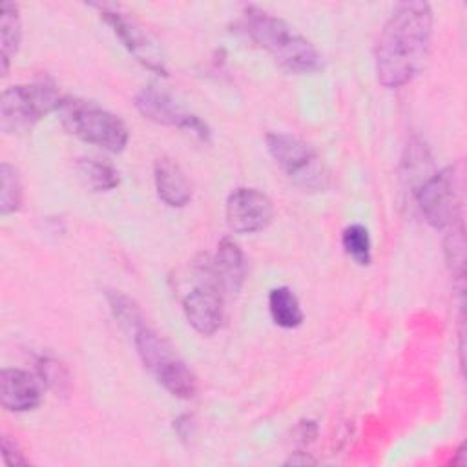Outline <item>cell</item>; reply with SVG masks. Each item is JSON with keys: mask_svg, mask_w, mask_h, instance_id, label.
Listing matches in <instances>:
<instances>
[{"mask_svg": "<svg viewBox=\"0 0 467 467\" xmlns=\"http://www.w3.org/2000/svg\"><path fill=\"white\" fill-rule=\"evenodd\" d=\"M432 9L410 0L394 7L376 44V75L389 89L409 84L425 66L432 40Z\"/></svg>", "mask_w": 467, "mask_h": 467, "instance_id": "cell-1", "label": "cell"}, {"mask_svg": "<svg viewBox=\"0 0 467 467\" xmlns=\"http://www.w3.org/2000/svg\"><path fill=\"white\" fill-rule=\"evenodd\" d=\"M237 31L290 73H310L321 67V55L314 44L288 22L261 7L246 5Z\"/></svg>", "mask_w": 467, "mask_h": 467, "instance_id": "cell-2", "label": "cell"}, {"mask_svg": "<svg viewBox=\"0 0 467 467\" xmlns=\"http://www.w3.org/2000/svg\"><path fill=\"white\" fill-rule=\"evenodd\" d=\"M128 332L133 337V345L144 368L157 379L159 385H162L171 396L182 400L195 396L197 378L170 345V341L148 327L144 319L135 323Z\"/></svg>", "mask_w": 467, "mask_h": 467, "instance_id": "cell-3", "label": "cell"}, {"mask_svg": "<svg viewBox=\"0 0 467 467\" xmlns=\"http://www.w3.org/2000/svg\"><path fill=\"white\" fill-rule=\"evenodd\" d=\"M58 115L64 128L88 144L111 153L122 151L128 144L130 133L126 124L95 102L64 97Z\"/></svg>", "mask_w": 467, "mask_h": 467, "instance_id": "cell-4", "label": "cell"}, {"mask_svg": "<svg viewBox=\"0 0 467 467\" xmlns=\"http://www.w3.org/2000/svg\"><path fill=\"white\" fill-rule=\"evenodd\" d=\"M64 97L49 82L16 84L2 93L0 130L4 133L29 131L40 119L58 111Z\"/></svg>", "mask_w": 467, "mask_h": 467, "instance_id": "cell-5", "label": "cell"}, {"mask_svg": "<svg viewBox=\"0 0 467 467\" xmlns=\"http://www.w3.org/2000/svg\"><path fill=\"white\" fill-rule=\"evenodd\" d=\"M266 150L275 164L305 188H323V164L317 151L303 139L274 131L266 135Z\"/></svg>", "mask_w": 467, "mask_h": 467, "instance_id": "cell-6", "label": "cell"}, {"mask_svg": "<svg viewBox=\"0 0 467 467\" xmlns=\"http://www.w3.org/2000/svg\"><path fill=\"white\" fill-rule=\"evenodd\" d=\"M416 201L431 226H454L460 217V184L454 168H443L423 181L416 192Z\"/></svg>", "mask_w": 467, "mask_h": 467, "instance_id": "cell-7", "label": "cell"}, {"mask_svg": "<svg viewBox=\"0 0 467 467\" xmlns=\"http://www.w3.org/2000/svg\"><path fill=\"white\" fill-rule=\"evenodd\" d=\"M89 5L99 11L100 18L113 29L122 46L130 51V55L135 57L137 62L162 77L168 75L164 58L151 42V38L142 31V27L133 18L128 16V13L122 11L120 5L111 2H93Z\"/></svg>", "mask_w": 467, "mask_h": 467, "instance_id": "cell-8", "label": "cell"}, {"mask_svg": "<svg viewBox=\"0 0 467 467\" xmlns=\"http://www.w3.org/2000/svg\"><path fill=\"white\" fill-rule=\"evenodd\" d=\"M201 274V283L195 285L186 296L182 297V310L188 323L202 336H212L219 330L224 316V292L210 274L206 261L197 265Z\"/></svg>", "mask_w": 467, "mask_h": 467, "instance_id": "cell-9", "label": "cell"}, {"mask_svg": "<svg viewBox=\"0 0 467 467\" xmlns=\"http://www.w3.org/2000/svg\"><path fill=\"white\" fill-rule=\"evenodd\" d=\"M135 106L144 119L157 124L192 131L202 140H208L210 137V128L195 113L184 109L170 93L157 86L140 88L135 95Z\"/></svg>", "mask_w": 467, "mask_h": 467, "instance_id": "cell-10", "label": "cell"}, {"mask_svg": "<svg viewBox=\"0 0 467 467\" xmlns=\"http://www.w3.org/2000/svg\"><path fill=\"white\" fill-rule=\"evenodd\" d=\"M226 224L235 234H254L265 230L274 219V204L257 188L239 186L226 199Z\"/></svg>", "mask_w": 467, "mask_h": 467, "instance_id": "cell-11", "label": "cell"}, {"mask_svg": "<svg viewBox=\"0 0 467 467\" xmlns=\"http://www.w3.org/2000/svg\"><path fill=\"white\" fill-rule=\"evenodd\" d=\"M2 405L13 412L33 410L42 401L40 383L22 368H4L0 374Z\"/></svg>", "mask_w": 467, "mask_h": 467, "instance_id": "cell-12", "label": "cell"}, {"mask_svg": "<svg viewBox=\"0 0 467 467\" xmlns=\"http://www.w3.org/2000/svg\"><path fill=\"white\" fill-rule=\"evenodd\" d=\"M206 266L224 294H237L244 281V257L237 243L230 237L221 239L213 257H206Z\"/></svg>", "mask_w": 467, "mask_h": 467, "instance_id": "cell-13", "label": "cell"}, {"mask_svg": "<svg viewBox=\"0 0 467 467\" xmlns=\"http://www.w3.org/2000/svg\"><path fill=\"white\" fill-rule=\"evenodd\" d=\"M153 181H155L157 195L168 206L181 208L190 202L192 182L175 161H171L168 157L157 159L155 168H153Z\"/></svg>", "mask_w": 467, "mask_h": 467, "instance_id": "cell-14", "label": "cell"}, {"mask_svg": "<svg viewBox=\"0 0 467 467\" xmlns=\"http://www.w3.org/2000/svg\"><path fill=\"white\" fill-rule=\"evenodd\" d=\"M22 40V22L18 5L13 2H4L0 9V60H2V75H7L9 62L16 55Z\"/></svg>", "mask_w": 467, "mask_h": 467, "instance_id": "cell-15", "label": "cell"}, {"mask_svg": "<svg viewBox=\"0 0 467 467\" xmlns=\"http://www.w3.org/2000/svg\"><path fill=\"white\" fill-rule=\"evenodd\" d=\"M268 310L274 323L281 328H296L303 323V310L299 299L288 286H277L270 290Z\"/></svg>", "mask_w": 467, "mask_h": 467, "instance_id": "cell-16", "label": "cell"}, {"mask_svg": "<svg viewBox=\"0 0 467 467\" xmlns=\"http://www.w3.org/2000/svg\"><path fill=\"white\" fill-rule=\"evenodd\" d=\"M77 171L82 182L93 192H109L120 182L117 168L97 159H80L77 162Z\"/></svg>", "mask_w": 467, "mask_h": 467, "instance_id": "cell-17", "label": "cell"}, {"mask_svg": "<svg viewBox=\"0 0 467 467\" xmlns=\"http://www.w3.org/2000/svg\"><path fill=\"white\" fill-rule=\"evenodd\" d=\"M0 181H2V190H0V213L9 215L16 212L22 206L24 201V186L20 181V175L15 166L9 162H2L0 166Z\"/></svg>", "mask_w": 467, "mask_h": 467, "instance_id": "cell-18", "label": "cell"}, {"mask_svg": "<svg viewBox=\"0 0 467 467\" xmlns=\"http://www.w3.org/2000/svg\"><path fill=\"white\" fill-rule=\"evenodd\" d=\"M341 244L345 252L361 266L370 265L372 261V243L367 226L354 223L343 230Z\"/></svg>", "mask_w": 467, "mask_h": 467, "instance_id": "cell-19", "label": "cell"}, {"mask_svg": "<svg viewBox=\"0 0 467 467\" xmlns=\"http://www.w3.org/2000/svg\"><path fill=\"white\" fill-rule=\"evenodd\" d=\"M108 301H109V308H111L115 319L126 330H130L135 323L144 319L139 305L122 292H108Z\"/></svg>", "mask_w": 467, "mask_h": 467, "instance_id": "cell-20", "label": "cell"}, {"mask_svg": "<svg viewBox=\"0 0 467 467\" xmlns=\"http://www.w3.org/2000/svg\"><path fill=\"white\" fill-rule=\"evenodd\" d=\"M445 254H447V261H449L452 272L458 275V279H462L463 277V254H465L462 224H458V228L452 226L451 234L447 235Z\"/></svg>", "mask_w": 467, "mask_h": 467, "instance_id": "cell-21", "label": "cell"}, {"mask_svg": "<svg viewBox=\"0 0 467 467\" xmlns=\"http://www.w3.org/2000/svg\"><path fill=\"white\" fill-rule=\"evenodd\" d=\"M38 370H40L42 383L46 381L49 387L58 389V383H60V381H66V376H64V372H62V368H60V365H58L57 361L40 359Z\"/></svg>", "mask_w": 467, "mask_h": 467, "instance_id": "cell-22", "label": "cell"}, {"mask_svg": "<svg viewBox=\"0 0 467 467\" xmlns=\"http://www.w3.org/2000/svg\"><path fill=\"white\" fill-rule=\"evenodd\" d=\"M2 456L7 465H27V460L24 458V452L20 451L18 443L9 436L2 438Z\"/></svg>", "mask_w": 467, "mask_h": 467, "instance_id": "cell-23", "label": "cell"}]
</instances>
